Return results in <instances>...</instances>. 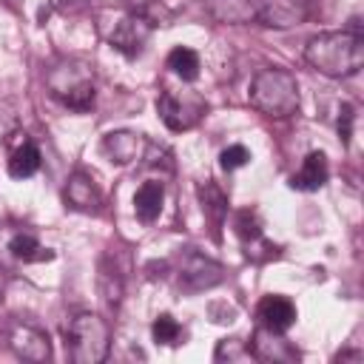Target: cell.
Listing matches in <instances>:
<instances>
[{
	"label": "cell",
	"instance_id": "3",
	"mask_svg": "<svg viewBox=\"0 0 364 364\" xmlns=\"http://www.w3.org/2000/svg\"><path fill=\"white\" fill-rule=\"evenodd\" d=\"M46 85L57 102L71 111H88L94 105V71L82 60H60L48 68Z\"/></svg>",
	"mask_w": 364,
	"mask_h": 364
},
{
	"label": "cell",
	"instance_id": "21",
	"mask_svg": "<svg viewBox=\"0 0 364 364\" xmlns=\"http://www.w3.org/2000/svg\"><path fill=\"white\" fill-rule=\"evenodd\" d=\"M100 293L105 299L108 307H119L122 301V293H125V282H122V273L117 270V264H108V259L100 264Z\"/></svg>",
	"mask_w": 364,
	"mask_h": 364
},
{
	"label": "cell",
	"instance_id": "14",
	"mask_svg": "<svg viewBox=\"0 0 364 364\" xmlns=\"http://www.w3.org/2000/svg\"><path fill=\"white\" fill-rule=\"evenodd\" d=\"M102 154L117 165H128V162L139 159L142 136L134 134V131H111V134L102 136Z\"/></svg>",
	"mask_w": 364,
	"mask_h": 364
},
{
	"label": "cell",
	"instance_id": "2",
	"mask_svg": "<svg viewBox=\"0 0 364 364\" xmlns=\"http://www.w3.org/2000/svg\"><path fill=\"white\" fill-rule=\"evenodd\" d=\"M250 105L273 119H284L299 108V82L284 68H262L250 82Z\"/></svg>",
	"mask_w": 364,
	"mask_h": 364
},
{
	"label": "cell",
	"instance_id": "7",
	"mask_svg": "<svg viewBox=\"0 0 364 364\" xmlns=\"http://www.w3.org/2000/svg\"><path fill=\"white\" fill-rule=\"evenodd\" d=\"M151 31H154V23H151L148 17L128 11V14L114 26L108 43H111V48H117L119 54L136 57V54H142V48H145V43H148Z\"/></svg>",
	"mask_w": 364,
	"mask_h": 364
},
{
	"label": "cell",
	"instance_id": "8",
	"mask_svg": "<svg viewBox=\"0 0 364 364\" xmlns=\"http://www.w3.org/2000/svg\"><path fill=\"white\" fill-rule=\"evenodd\" d=\"M9 347L23 361H48L51 358L48 336L40 327H31V324H17L9 336Z\"/></svg>",
	"mask_w": 364,
	"mask_h": 364
},
{
	"label": "cell",
	"instance_id": "15",
	"mask_svg": "<svg viewBox=\"0 0 364 364\" xmlns=\"http://www.w3.org/2000/svg\"><path fill=\"white\" fill-rule=\"evenodd\" d=\"M327 176H330V165H327V156L321 151H310L299 168V173H293L290 185L296 191H318L327 185Z\"/></svg>",
	"mask_w": 364,
	"mask_h": 364
},
{
	"label": "cell",
	"instance_id": "23",
	"mask_svg": "<svg viewBox=\"0 0 364 364\" xmlns=\"http://www.w3.org/2000/svg\"><path fill=\"white\" fill-rule=\"evenodd\" d=\"M151 333H154V341H156V344H168V347L179 344V338H182V327H179V321H176L173 316H168V313H162V316L154 318Z\"/></svg>",
	"mask_w": 364,
	"mask_h": 364
},
{
	"label": "cell",
	"instance_id": "10",
	"mask_svg": "<svg viewBox=\"0 0 364 364\" xmlns=\"http://www.w3.org/2000/svg\"><path fill=\"white\" fill-rule=\"evenodd\" d=\"M256 318H259V327L264 330H273V333H287L296 321V304L287 299V296H264L256 307Z\"/></svg>",
	"mask_w": 364,
	"mask_h": 364
},
{
	"label": "cell",
	"instance_id": "12",
	"mask_svg": "<svg viewBox=\"0 0 364 364\" xmlns=\"http://www.w3.org/2000/svg\"><path fill=\"white\" fill-rule=\"evenodd\" d=\"M250 353L259 361H284V364L299 361V350L287 338H282V333H273L264 327L256 330V336L250 341Z\"/></svg>",
	"mask_w": 364,
	"mask_h": 364
},
{
	"label": "cell",
	"instance_id": "27",
	"mask_svg": "<svg viewBox=\"0 0 364 364\" xmlns=\"http://www.w3.org/2000/svg\"><path fill=\"white\" fill-rule=\"evenodd\" d=\"M122 3H125V9L131 14H142V17H148L154 23V11H156L159 0H122Z\"/></svg>",
	"mask_w": 364,
	"mask_h": 364
},
{
	"label": "cell",
	"instance_id": "4",
	"mask_svg": "<svg viewBox=\"0 0 364 364\" xmlns=\"http://www.w3.org/2000/svg\"><path fill=\"white\" fill-rule=\"evenodd\" d=\"M111 347L108 321L97 313H77L65 327V355L74 364H100Z\"/></svg>",
	"mask_w": 364,
	"mask_h": 364
},
{
	"label": "cell",
	"instance_id": "11",
	"mask_svg": "<svg viewBox=\"0 0 364 364\" xmlns=\"http://www.w3.org/2000/svg\"><path fill=\"white\" fill-rule=\"evenodd\" d=\"M65 205L82 213H97L102 205V193L97 188V182L85 173V171H74L65 182Z\"/></svg>",
	"mask_w": 364,
	"mask_h": 364
},
{
	"label": "cell",
	"instance_id": "19",
	"mask_svg": "<svg viewBox=\"0 0 364 364\" xmlns=\"http://www.w3.org/2000/svg\"><path fill=\"white\" fill-rule=\"evenodd\" d=\"M9 250L20 262H48V259H54V253L48 247H43L37 242V236H31V233H14L11 242H9Z\"/></svg>",
	"mask_w": 364,
	"mask_h": 364
},
{
	"label": "cell",
	"instance_id": "13",
	"mask_svg": "<svg viewBox=\"0 0 364 364\" xmlns=\"http://www.w3.org/2000/svg\"><path fill=\"white\" fill-rule=\"evenodd\" d=\"M262 3H264V0H205V11H208L216 23L242 26V23L256 20Z\"/></svg>",
	"mask_w": 364,
	"mask_h": 364
},
{
	"label": "cell",
	"instance_id": "9",
	"mask_svg": "<svg viewBox=\"0 0 364 364\" xmlns=\"http://www.w3.org/2000/svg\"><path fill=\"white\" fill-rule=\"evenodd\" d=\"M304 17H307L304 0H264L256 14V23L267 28H293L304 23Z\"/></svg>",
	"mask_w": 364,
	"mask_h": 364
},
{
	"label": "cell",
	"instance_id": "24",
	"mask_svg": "<svg viewBox=\"0 0 364 364\" xmlns=\"http://www.w3.org/2000/svg\"><path fill=\"white\" fill-rule=\"evenodd\" d=\"M213 358L216 361H247L253 358V353H250V344H245L242 338H222L216 344Z\"/></svg>",
	"mask_w": 364,
	"mask_h": 364
},
{
	"label": "cell",
	"instance_id": "5",
	"mask_svg": "<svg viewBox=\"0 0 364 364\" xmlns=\"http://www.w3.org/2000/svg\"><path fill=\"white\" fill-rule=\"evenodd\" d=\"M156 111L162 117V122L171 128V131H188L193 128L202 114H205V102L196 97V94H188V97H179L173 91H162L156 97Z\"/></svg>",
	"mask_w": 364,
	"mask_h": 364
},
{
	"label": "cell",
	"instance_id": "20",
	"mask_svg": "<svg viewBox=\"0 0 364 364\" xmlns=\"http://www.w3.org/2000/svg\"><path fill=\"white\" fill-rule=\"evenodd\" d=\"M165 65L171 68V74H176V77L185 80V82H193V80L199 77V57H196V51L188 48V46H176V48L168 54Z\"/></svg>",
	"mask_w": 364,
	"mask_h": 364
},
{
	"label": "cell",
	"instance_id": "6",
	"mask_svg": "<svg viewBox=\"0 0 364 364\" xmlns=\"http://www.w3.org/2000/svg\"><path fill=\"white\" fill-rule=\"evenodd\" d=\"M225 279V270L219 262L191 250L179 267V290L185 293H202V290H210L216 287L219 282Z\"/></svg>",
	"mask_w": 364,
	"mask_h": 364
},
{
	"label": "cell",
	"instance_id": "1",
	"mask_svg": "<svg viewBox=\"0 0 364 364\" xmlns=\"http://www.w3.org/2000/svg\"><path fill=\"white\" fill-rule=\"evenodd\" d=\"M304 60L327 77L344 80L358 74L364 65V37L344 28V31H321L307 40L304 46Z\"/></svg>",
	"mask_w": 364,
	"mask_h": 364
},
{
	"label": "cell",
	"instance_id": "17",
	"mask_svg": "<svg viewBox=\"0 0 364 364\" xmlns=\"http://www.w3.org/2000/svg\"><path fill=\"white\" fill-rule=\"evenodd\" d=\"M162 199H165V188L159 179H151V182H142L136 196H134V210L139 216V222L151 225L159 213H162Z\"/></svg>",
	"mask_w": 364,
	"mask_h": 364
},
{
	"label": "cell",
	"instance_id": "16",
	"mask_svg": "<svg viewBox=\"0 0 364 364\" xmlns=\"http://www.w3.org/2000/svg\"><path fill=\"white\" fill-rule=\"evenodd\" d=\"M199 202H202V213L208 216L210 228H213V236H219V228L225 225V216H228V196L225 191L216 185V182H202L199 185Z\"/></svg>",
	"mask_w": 364,
	"mask_h": 364
},
{
	"label": "cell",
	"instance_id": "25",
	"mask_svg": "<svg viewBox=\"0 0 364 364\" xmlns=\"http://www.w3.org/2000/svg\"><path fill=\"white\" fill-rule=\"evenodd\" d=\"M250 162V151L245 148V145H228L222 154H219V165L225 168V171H236V168H242V165H247Z\"/></svg>",
	"mask_w": 364,
	"mask_h": 364
},
{
	"label": "cell",
	"instance_id": "28",
	"mask_svg": "<svg viewBox=\"0 0 364 364\" xmlns=\"http://www.w3.org/2000/svg\"><path fill=\"white\" fill-rule=\"evenodd\" d=\"M347 358H353V361H361V353H338V355H336V361H347Z\"/></svg>",
	"mask_w": 364,
	"mask_h": 364
},
{
	"label": "cell",
	"instance_id": "26",
	"mask_svg": "<svg viewBox=\"0 0 364 364\" xmlns=\"http://www.w3.org/2000/svg\"><path fill=\"white\" fill-rule=\"evenodd\" d=\"M353 122H355V111H353V105H350V102H344V105H341V111H338V139H341V145H350Z\"/></svg>",
	"mask_w": 364,
	"mask_h": 364
},
{
	"label": "cell",
	"instance_id": "22",
	"mask_svg": "<svg viewBox=\"0 0 364 364\" xmlns=\"http://www.w3.org/2000/svg\"><path fill=\"white\" fill-rule=\"evenodd\" d=\"M233 230H236V236H239L245 245L262 239V219H259V213H256L253 208L236 210V216H233Z\"/></svg>",
	"mask_w": 364,
	"mask_h": 364
},
{
	"label": "cell",
	"instance_id": "18",
	"mask_svg": "<svg viewBox=\"0 0 364 364\" xmlns=\"http://www.w3.org/2000/svg\"><path fill=\"white\" fill-rule=\"evenodd\" d=\"M37 171H40V148L31 139H26V134H23L20 145L9 154V173L14 179H28Z\"/></svg>",
	"mask_w": 364,
	"mask_h": 364
}]
</instances>
